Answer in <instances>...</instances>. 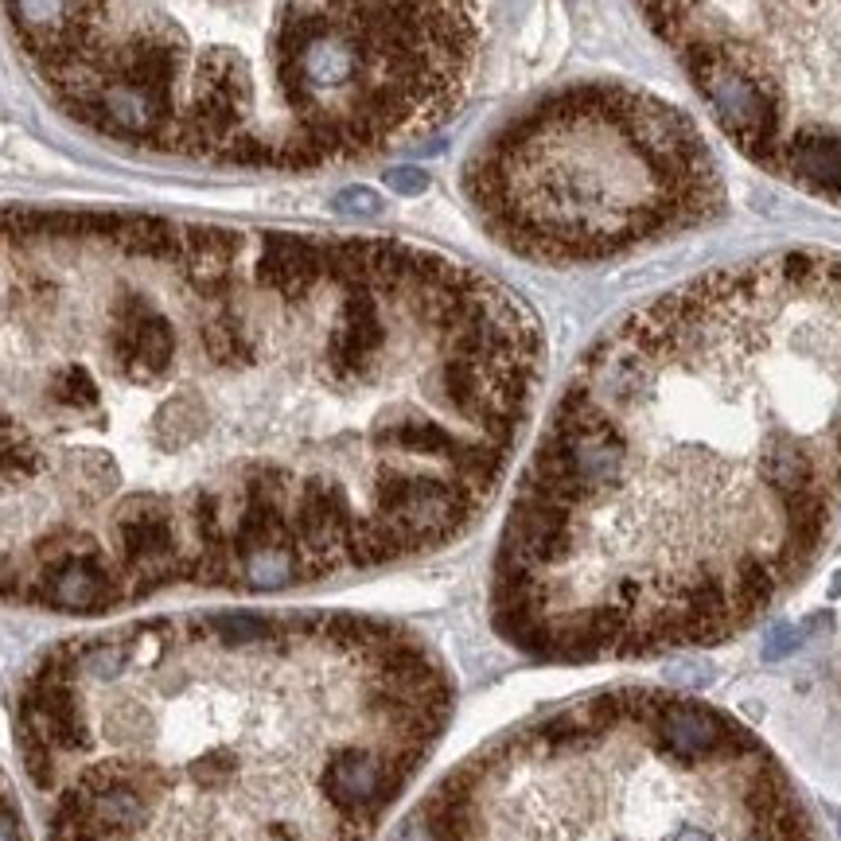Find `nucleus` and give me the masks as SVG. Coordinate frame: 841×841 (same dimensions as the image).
Returning <instances> with one entry per match:
<instances>
[{"label":"nucleus","instance_id":"nucleus-6","mask_svg":"<svg viewBox=\"0 0 841 841\" xmlns=\"http://www.w3.org/2000/svg\"><path fill=\"white\" fill-rule=\"evenodd\" d=\"M0 841H24L20 838V823L9 806H0Z\"/></svg>","mask_w":841,"mask_h":841},{"label":"nucleus","instance_id":"nucleus-4","mask_svg":"<svg viewBox=\"0 0 841 841\" xmlns=\"http://www.w3.org/2000/svg\"><path fill=\"white\" fill-rule=\"evenodd\" d=\"M460 187L503 250L542 265L623 258L725 211L702 125L631 83H569L527 102L475 145Z\"/></svg>","mask_w":841,"mask_h":841},{"label":"nucleus","instance_id":"nucleus-3","mask_svg":"<svg viewBox=\"0 0 841 841\" xmlns=\"http://www.w3.org/2000/svg\"><path fill=\"white\" fill-rule=\"evenodd\" d=\"M429 841H814L759 737L670 690H608L522 725L409 814Z\"/></svg>","mask_w":841,"mask_h":841},{"label":"nucleus","instance_id":"nucleus-5","mask_svg":"<svg viewBox=\"0 0 841 841\" xmlns=\"http://www.w3.org/2000/svg\"><path fill=\"white\" fill-rule=\"evenodd\" d=\"M732 145L841 199V0H635Z\"/></svg>","mask_w":841,"mask_h":841},{"label":"nucleus","instance_id":"nucleus-2","mask_svg":"<svg viewBox=\"0 0 841 841\" xmlns=\"http://www.w3.org/2000/svg\"><path fill=\"white\" fill-rule=\"evenodd\" d=\"M66 121L157 160L300 176L433 137L480 71L483 0H4Z\"/></svg>","mask_w":841,"mask_h":841},{"label":"nucleus","instance_id":"nucleus-1","mask_svg":"<svg viewBox=\"0 0 841 841\" xmlns=\"http://www.w3.org/2000/svg\"><path fill=\"white\" fill-rule=\"evenodd\" d=\"M841 499V258L709 269L577 362L507 510L491 620L561 663L709 647L823 549Z\"/></svg>","mask_w":841,"mask_h":841}]
</instances>
